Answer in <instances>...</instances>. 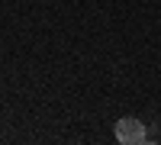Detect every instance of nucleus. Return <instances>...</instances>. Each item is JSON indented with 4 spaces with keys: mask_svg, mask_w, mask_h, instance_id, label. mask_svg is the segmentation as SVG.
Here are the masks:
<instances>
[{
    "mask_svg": "<svg viewBox=\"0 0 161 145\" xmlns=\"http://www.w3.org/2000/svg\"><path fill=\"white\" fill-rule=\"evenodd\" d=\"M113 132H116V142H123V145H139V142H145V123L136 120V116H123V120H116Z\"/></svg>",
    "mask_w": 161,
    "mask_h": 145,
    "instance_id": "1",
    "label": "nucleus"
}]
</instances>
